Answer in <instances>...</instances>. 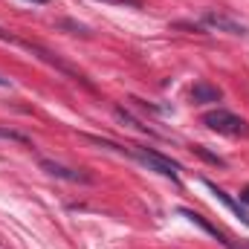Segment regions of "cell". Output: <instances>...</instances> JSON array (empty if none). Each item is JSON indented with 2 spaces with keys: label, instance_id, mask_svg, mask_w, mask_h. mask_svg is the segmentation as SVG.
<instances>
[{
  "label": "cell",
  "instance_id": "cell-1",
  "mask_svg": "<svg viewBox=\"0 0 249 249\" xmlns=\"http://www.w3.org/2000/svg\"><path fill=\"white\" fill-rule=\"evenodd\" d=\"M127 157H133L136 162H142L148 171H157V174H162V177H168V180H180V162H174L171 157H165V154H160V151H154V148H139V145H127Z\"/></svg>",
  "mask_w": 249,
  "mask_h": 249
},
{
  "label": "cell",
  "instance_id": "cell-2",
  "mask_svg": "<svg viewBox=\"0 0 249 249\" xmlns=\"http://www.w3.org/2000/svg\"><path fill=\"white\" fill-rule=\"evenodd\" d=\"M203 124L214 133H223V136H249L247 119H241V116H235L232 110H223V107L203 113Z\"/></svg>",
  "mask_w": 249,
  "mask_h": 249
},
{
  "label": "cell",
  "instance_id": "cell-3",
  "mask_svg": "<svg viewBox=\"0 0 249 249\" xmlns=\"http://www.w3.org/2000/svg\"><path fill=\"white\" fill-rule=\"evenodd\" d=\"M203 26L206 29H214V32H226V35H247V26L241 20L223 15V12H214V9L203 12Z\"/></svg>",
  "mask_w": 249,
  "mask_h": 249
},
{
  "label": "cell",
  "instance_id": "cell-4",
  "mask_svg": "<svg viewBox=\"0 0 249 249\" xmlns=\"http://www.w3.org/2000/svg\"><path fill=\"white\" fill-rule=\"evenodd\" d=\"M41 168H44L47 174L58 177V180H70V183H93V177H90V174L75 171V168H67V165H61V162H53V160H41Z\"/></svg>",
  "mask_w": 249,
  "mask_h": 249
},
{
  "label": "cell",
  "instance_id": "cell-5",
  "mask_svg": "<svg viewBox=\"0 0 249 249\" xmlns=\"http://www.w3.org/2000/svg\"><path fill=\"white\" fill-rule=\"evenodd\" d=\"M203 186L209 188V191H212V194H214V197H217L223 206H226V209H232V212H235V214H238V217H241V220H244V223L249 226V212L244 209V203H241V200H232V197H229L223 188H217L214 183H212V180H203Z\"/></svg>",
  "mask_w": 249,
  "mask_h": 249
},
{
  "label": "cell",
  "instance_id": "cell-6",
  "mask_svg": "<svg viewBox=\"0 0 249 249\" xmlns=\"http://www.w3.org/2000/svg\"><path fill=\"white\" fill-rule=\"evenodd\" d=\"M220 99H223L220 87H214V84H209V81H197V84L191 87V102H194V105H212V102H220Z\"/></svg>",
  "mask_w": 249,
  "mask_h": 249
},
{
  "label": "cell",
  "instance_id": "cell-7",
  "mask_svg": "<svg viewBox=\"0 0 249 249\" xmlns=\"http://www.w3.org/2000/svg\"><path fill=\"white\" fill-rule=\"evenodd\" d=\"M180 214H183V217H188L191 223H197V226H200L203 232H209L212 238H217V241H220L223 247H229V241H226V235H223V232H217V229H214V226H212V223H209L206 217H200L197 212H191V209H180Z\"/></svg>",
  "mask_w": 249,
  "mask_h": 249
},
{
  "label": "cell",
  "instance_id": "cell-8",
  "mask_svg": "<svg viewBox=\"0 0 249 249\" xmlns=\"http://www.w3.org/2000/svg\"><path fill=\"white\" fill-rule=\"evenodd\" d=\"M116 116H119V119H122V122L133 124V127H136V130H142V133H148V136H157V130H151V127H148V124H142V122H139V119H133V116H130V113H127V110H124V107H116Z\"/></svg>",
  "mask_w": 249,
  "mask_h": 249
},
{
  "label": "cell",
  "instance_id": "cell-9",
  "mask_svg": "<svg viewBox=\"0 0 249 249\" xmlns=\"http://www.w3.org/2000/svg\"><path fill=\"white\" fill-rule=\"evenodd\" d=\"M191 151H194L197 157H203L206 162H212V165H217V168H226V160H223V157H217V154H212V151H206L203 145H194Z\"/></svg>",
  "mask_w": 249,
  "mask_h": 249
},
{
  "label": "cell",
  "instance_id": "cell-10",
  "mask_svg": "<svg viewBox=\"0 0 249 249\" xmlns=\"http://www.w3.org/2000/svg\"><path fill=\"white\" fill-rule=\"evenodd\" d=\"M0 139H9V142H23V145H29V136H23L20 130H12V127H0Z\"/></svg>",
  "mask_w": 249,
  "mask_h": 249
},
{
  "label": "cell",
  "instance_id": "cell-11",
  "mask_svg": "<svg viewBox=\"0 0 249 249\" xmlns=\"http://www.w3.org/2000/svg\"><path fill=\"white\" fill-rule=\"evenodd\" d=\"M105 3H119V6H133V9L142 6V0H105Z\"/></svg>",
  "mask_w": 249,
  "mask_h": 249
},
{
  "label": "cell",
  "instance_id": "cell-12",
  "mask_svg": "<svg viewBox=\"0 0 249 249\" xmlns=\"http://www.w3.org/2000/svg\"><path fill=\"white\" fill-rule=\"evenodd\" d=\"M241 203H244V206H249V186L241 191Z\"/></svg>",
  "mask_w": 249,
  "mask_h": 249
},
{
  "label": "cell",
  "instance_id": "cell-13",
  "mask_svg": "<svg viewBox=\"0 0 249 249\" xmlns=\"http://www.w3.org/2000/svg\"><path fill=\"white\" fill-rule=\"evenodd\" d=\"M9 84H12V81H9V78H3V75H0V87H9Z\"/></svg>",
  "mask_w": 249,
  "mask_h": 249
},
{
  "label": "cell",
  "instance_id": "cell-14",
  "mask_svg": "<svg viewBox=\"0 0 249 249\" xmlns=\"http://www.w3.org/2000/svg\"><path fill=\"white\" fill-rule=\"evenodd\" d=\"M29 3H50V0H29Z\"/></svg>",
  "mask_w": 249,
  "mask_h": 249
},
{
  "label": "cell",
  "instance_id": "cell-15",
  "mask_svg": "<svg viewBox=\"0 0 249 249\" xmlns=\"http://www.w3.org/2000/svg\"><path fill=\"white\" fill-rule=\"evenodd\" d=\"M238 249H249V247H238Z\"/></svg>",
  "mask_w": 249,
  "mask_h": 249
}]
</instances>
